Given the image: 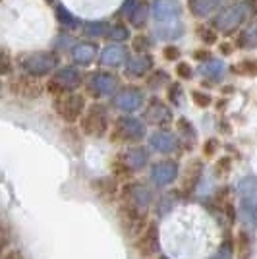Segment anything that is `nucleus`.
<instances>
[{
  "label": "nucleus",
  "instance_id": "1",
  "mask_svg": "<svg viewBox=\"0 0 257 259\" xmlns=\"http://www.w3.org/2000/svg\"><path fill=\"white\" fill-rule=\"evenodd\" d=\"M60 56L56 51H33L18 56V66L22 68L23 74L33 77L51 76L58 70Z\"/></svg>",
  "mask_w": 257,
  "mask_h": 259
},
{
  "label": "nucleus",
  "instance_id": "2",
  "mask_svg": "<svg viewBox=\"0 0 257 259\" xmlns=\"http://www.w3.org/2000/svg\"><path fill=\"white\" fill-rule=\"evenodd\" d=\"M249 16H251V12H249L246 2H236V4L226 6V8H221V10L215 14L211 23H213V27L219 33L232 35L240 27H244V23L247 22Z\"/></svg>",
  "mask_w": 257,
  "mask_h": 259
},
{
  "label": "nucleus",
  "instance_id": "3",
  "mask_svg": "<svg viewBox=\"0 0 257 259\" xmlns=\"http://www.w3.org/2000/svg\"><path fill=\"white\" fill-rule=\"evenodd\" d=\"M147 136V126L145 122L134 116H120V118L112 124L108 138L112 143H120V145H132V143H140L143 138Z\"/></svg>",
  "mask_w": 257,
  "mask_h": 259
},
{
  "label": "nucleus",
  "instance_id": "4",
  "mask_svg": "<svg viewBox=\"0 0 257 259\" xmlns=\"http://www.w3.org/2000/svg\"><path fill=\"white\" fill-rule=\"evenodd\" d=\"M240 217L247 228H257V176H246L238 184Z\"/></svg>",
  "mask_w": 257,
  "mask_h": 259
},
{
  "label": "nucleus",
  "instance_id": "5",
  "mask_svg": "<svg viewBox=\"0 0 257 259\" xmlns=\"http://www.w3.org/2000/svg\"><path fill=\"white\" fill-rule=\"evenodd\" d=\"M53 107H54V112L64 120V122L75 124V122L81 120L83 112L87 110V101L81 93L70 91V93H62V95L54 97Z\"/></svg>",
  "mask_w": 257,
  "mask_h": 259
},
{
  "label": "nucleus",
  "instance_id": "6",
  "mask_svg": "<svg viewBox=\"0 0 257 259\" xmlns=\"http://www.w3.org/2000/svg\"><path fill=\"white\" fill-rule=\"evenodd\" d=\"M79 85H83V74L75 66H62L47 81V91L53 93L54 97H58L62 93L75 91Z\"/></svg>",
  "mask_w": 257,
  "mask_h": 259
},
{
  "label": "nucleus",
  "instance_id": "7",
  "mask_svg": "<svg viewBox=\"0 0 257 259\" xmlns=\"http://www.w3.org/2000/svg\"><path fill=\"white\" fill-rule=\"evenodd\" d=\"M122 203L134 207L141 213H147L155 203V190L143 182H128L122 188Z\"/></svg>",
  "mask_w": 257,
  "mask_h": 259
},
{
  "label": "nucleus",
  "instance_id": "8",
  "mask_svg": "<svg viewBox=\"0 0 257 259\" xmlns=\"http://www.w3.org/2000/svg\"><path fill=\"white\" fill-rule=\"evenodd\" d=\"M85 89L93 99L114 97V93L120 89V79L116 74H112L108 70H97L87 76Z\"/></svg>",
  "mask_w": 257,
  "mask_h": 259
},
{
  "label": "nucleus",
  "instance_id": "9",
  "mask_svg": "<svg viewBox=\"0 0 257 259\" xmlns=\"http://www.w3.org/2000/svg\"><path fill=\"white\" fill-rule=\"evenodd\" d=\"M79 130L85 136H93V138H103L108 132V110L105 105L95 103L91 107H87L83 116L79 120Z\"/></svg>",
  "mask_w": 257,
  "mask_h": 259
},
{
  "label": "nucleus",
  "instance_id": "10",
  "mask_svg": "<svg viewBox=\"0 0 257 259\" xmlns=\"http://www.w3.org/2000/svg\"><path fill=\"white\" fill-rule=\"evenodd\" d=\"M145 103H147L145 91L138 85L120 87L112 97V107L122 114H134L145 107Z\"/></svg>",
  "mask_w": 257,
  "mask_h": 259
},
{
  "label": "nucleus",
  "instance_id": "11",
  "mask_svg": "<svg viewBox=\"0 0 257 259\" xmlns=\"http://www.w3.org/2000/svg\"><path fill=\"white\" fill-rule=\"evenodd\" d=\"M178 174H180V166H178V162L172 161V159H162V161L153 162L149 170L151 184L155 188H166V186H170L178 178Z\"/></svg>",
  "mask_w": 257,
  "mask_h": 259
},
{
  "label": "nucleus",
  "instance_id": "12",
  "mask_svg": "<svg viewBox=\"0 0 257 259\" xmlns=\"http://www.w3.org/2000/svg\"><path fill=\"white\" fill-rule=\"evenodd\" d=\"M47 87H43L39 83V77L27 76V74H22V76H14L10 79V91L16 95V97L22 99H39L43 95V91Z\"/></svg>",
  "mask_w": 257,
  "mask_h": 259
},
{
  "label": "nucleus",
  "instance_id": "13",
  "mask_svg": "<svg viewBox=\"0 0 257 259\" xmlns=\"http://www.w3.org/2000/svg\"><path fill=\"white\" fill-rule=\"evenodd\" d=\"M116 161L122 162L130 172L134 174L149 164V151L143 145H140V143H132L126 149H122V151L118 153Z\"/></svg>",
  "mask_w": 257,
  "mask_h": 259
},
{
  "label": "nucleus",
  "instance_id": "14",
  "mask_svg": "<svg viewBox=\"0 0 257 259\" xmlns=\"http://www.w3.org/2000/svg\"><path fill=\"white\" fill-rule=\"evenodd\" d=\"M149 145L153 151L161 153V155H170L180 149V138L172 130L161 128L149 136Z\"/></svg>",
  "mask_w": 257,
  "mask_h": 259
},
{
  "label": "nucleus",
  "instance_id": "15",
  "mask_svg": "<svg viewBox=\"0 0 257 259\" xmlns=\"http://www.w3.org/2000/svg\"><path fill=\"white\" fill-rule=\"evenodd\" d=\"M153 68H155V60L149 53H136L124 64V74L132 79H140V77L149 76Z\"/></svg>",
  "mask_w": 257,
  "mask_h": 259
},
{
  "label": "nucleus",
  "instance_id": "16",
  "mask_svg": "<svg viewBox=\"0 0 257 259\" xmlns=\"http://www.w3.org/2000/svg\"><path fill=\"white\" fill-rule=\"evenodd\" d=\"M143 118H145V122L153 124V126H162L164 128L166 124L172 122V108L166 103H162L159 97H153L147 103V107H145Z\"/></svg>",
  "mask_w": 257,
  "mask_h": 259
},
{
  "label": "nucleus",
  "instance_id": "17",
  "mask_svg": "<svg viewBox=\"0 0 257 259\" xmlns=\"http://www.w3.org/2000/svg\"><path fill=\"white\" fill-rule=\"evenodd\" d=\"M155 23L174 22L182 18V4L178 0H155L151 4Z\"/></svg>",
  "mask_w": 257,
  "mask_h": 259
},
{
  "label": "nucleus",
  "instance_id": "18",
  "mask_svg": "<svg viewBox=\"0 0 257 259\" xmlns=\"http://www.w3.org/2000/svg\"><path fill=\"white\" fill-rule=\"evenodd\" d=\"M136 249L143 257H157L159 255V228L155 225H147V228L136 238Z\"/></svg>",
  "mask_w": 257,
  "mask_h": 259
},
{
  "label": "nucleus",
  "instance_id": "19",
  "mask_svg": "<svg viewBox=\"0 0 257 259\" xmlns=\"http://www.w3.org/2000/svg\"><path fill=\"white\" fill-rule=\"evenodd\" d=\"M128 47H124V43H110L99 54V64L105 68H120L128 62Z\"/></svg>",
  "mask_w": 257,
  "mask_h": 259
},
{
  "label": "nucleus",
  "instance_id": "20",
  "mask_svg": "<svg viewBox=\"0 0 257 259\" xmlns=\"http://www.w3.org/2000/svg\"><path fill=\"white\" fill-rule=\"evenodd\" d=\"M99 54V45L93 41H77L70 49V58L75 66H91Z\"/></svg>",
  "mask_w": 257,
  "mask_h": 259
},
{
  "label": "nucleus",
  "instance_id": "21",
  "mask_svg": "<svg viewBox=\"0 0 257 259\" xmlns=\"http://www.w3.org/2000/svg\"><path fill=\"white\" fill-rule=\"evenodd\" d=\"M186 31V25H184L182 18L180 20H174V22H164V23H155V37L161 39V41H176L180 39Z\"/></svg>",
  "mask_w": 257,
  "mask_h": 259
},
{
  "label": "nucleus",
  "instance_id": "22",
  "mask_svg": "<svg viewBox=\"0 0 257 259\" xmlns=\"http://www.w3.org/2000/svg\"><path fill=\"white\" fill-rule=\"evenodd\" d=\"M226 0H188V10L195 18H209L223 8Z\"/></svg>",
  "mask_w": 257,
  "mask_h": 259
},
{
  "label": "nucleus",
  "instance_id": "23",
  "mask_svg": "<svg viewBox=\"0 0 257 259\" xmlns=\"http://www.w3.org/2000/svg\"><path fill=\"white\" fill-rule=\"evenodd\" d=\"M226 72V66L223 60H219V58H209V60H205V62H199V74L201 77H205L207 81H221L223 76H225Z\"/></svg>",
  "mask_w": 257,
  "mask_h": 259
},
{
  "label": "nucleus",
  "instance_id": "24",
  "mask_svg": "<svg viewBox=\"0 0 257 259\" xmlns=\"http://www.w3.org/2000/svg\"><path fill=\"white\" fill-rule=\"evenodd\" d=\"M201 174H203V161L201 159H192L188 168H186V178H184V192L192 194L195 188L201 182Z\"/></svg>",
  "mask_w": 257,
  "mask_h": 259
},
{
  "label": "nucleus",
  "instance_id": "25",
  "mask_svg": "<svg viewBox=\"0 0 257 259\" xmlns=\"http://www.w3.org/2000/svg\"><path fill=\"white\" fill-rule=\"evenodd\" d=\"M151 18H153V10H151V6L147 4V2H140V4L136 6V10L128 16V22L134 29L143 31V29L147 27V23H149Z\"/></svg>",
  "mask_w": 257,
  "mask_h": 259
},
{
  "label": "nucleus",
  "instance_id": "26",
  "mask_svg": "<svg viewBox=\"0 0 257 259\" xmlns=\"http://www.w3.org/2000/svg\"><path fill=\"white\" fill-rule=\"evenodd\" d=\"M236 45L240 49H257V20H251L238 31Z\"/></svg>",
  "mask_w": 257,
  "mask_h": 259
},
{
  "label": "nucleus",
  "instance_id": "27",
  "mask_svg": "<svg viewBox=\"0 0 257 259\" xmlns=\"http://www.w3.org/2000/svg\"><path fill=\"white\" fill-rule=\"evenodd\" d=\"M54 14H56V20H58V23H60L64 29L75 31L77 27H83L81 20H79L77 16H74V14L68 10L66 6H62V4H56V6H54Z\"/></svg>",
  "mask_w": 257,
  "mask_h": 259
},
{
  "label": "nucleus",
  "instance_id": "28",
  "mask_svg": "<svg viewBox=\"0 0 257 259\" xmlns=\"http://www.w3.org/2000/svg\"><path fill=\"white\" fill-rule=\"evenodd\" d=\"M108 41L110 43H126L132 39V31H130V25L124 22H116L110 25V31H108Z\"/></svg>",
  "mask_w": 257,
  "mask_h": 259
},
{
  "label": "nucleus",
  "instance_id": "29",
  "mask_svg": "<svg viewBox=\"0 0 257 259\" xmlns=\"http://www.w3.org/2000/svg\"><path fill=\"white\" fill-rule=\"evenodd\" d=\"M110 31V23L105 20H93L83 23V33L87 37H105Z\"/></svg>",
  "mask_w": 257,
  "mask_h": 259
},
{
  "label": "nucleus",
  "instance_id": "30",
  "mask_svg": "<svg viewBox=\"0 0 257 259\" xmlns=\"http://www.w3.org/2000/svg\"><path fill=\"white\" fill-rule=\"evenodd\" d=\"M162 85H170V77L166 72H162V70H155V72H151L149 77H147V87L149 89H161Z\"/></svg>",
  "mask_w": 257,
  "mask_h": 259
},
{
  "label": "nucleus",
  "instance_id": "31",
  "mask_svg": "<svg viewBox=\"0 0 257 259\" xmlns=\"http://www.w3.org/2000/svg\"><path fill=\"white\" fill-rule=\"evenodd\" d=\"M151 47H153V41H151L149 35H145V33L140 31V35L132 37V49H134L136 53H147Z\"/></svg>",
  "mask_w": 257,
  "mask_h": 259
},
{
  "label": "nucleus",
  "instance_id": "32",
  "mask_svg": "<svg viewBox=\"0 0 257 259\" xmlns=\"http://www.w3.org/2000/svg\"><path fill=\"white\" fill-rule=\"evenodd\" d=\"M197 37H199L205 45H215L217 41H219V31H217L215 27L197 25Z\"/></svg>",
  "mask_w": 257,
  "mask_h": 259
},
{
  "label": "nucleus",
  "instance_id": "33",
  "mask_svg": "<svg viewBox=\"0 0 257 259\" xmlns=\"http://www.w3.org/2000/svg\"><path fill=\"white\" fill-rule=\"evenodd\" d=\"M232 72L242 74V76H257V58L255 60H242L240 64L232 68Z\"/></svg>",
  "mask_w": 257,
  "mask_h": 259
},
{
  "label": "nucleus",
  "instance_id": "34",
  "mask_svg": "<svg viewBox=\"0 0 257 259\" xmlns=\"http://www.w3.org/2000/svg\"><path fill=\"white\" fill-rule=\"evenodd\" d=\"M192 99H193V103L201 108H207L213 105V97H211L209 93H205V91H199V89L192 91Z\"/></svg>",
  "mask_w": 257,
  "mask_h": 259
},
{
  "label": "nucleus",
  "instance_id": "35",
  "mask_svg": "<svg viewBox=\"0 0 257 259\" xmlns=\"http://www.w3.org/2000/svg\"><path fill=\"white\" fill-rule=\"evenodd\" d=\"M180 56H182V51H180L176 45L168 43L162 49V58H164L166 62H180Z\"/></svg>",
  "mask_w": 257,
  "mask_h": 259
},
{
  "label": "nucleus",
  "instance_id": "36",
  "mask_svg": "<svg viewBox=\"0 0 257 259\" xmlns=\"http://www.w3.org/2000/svg\"><path fill=\"white\" fill-rule=\"evenodd\" d=\"M178 130H180V134H182L186 140H195V128L192 126L190 120H186V118L178 120Z\"/></svg>",
  "mask_w": 257,
  "mask_h": 259
},
{
  "label": "nucleus",
  "instance_id": "37",
  "mask_svg": "<svg viewBox=\"0 0 257 259\" xmlns=\"http://www.w3.org/2000/svg\"><path fill=\"white\" fill-rule=\"evenodd\" d=\"M180 99H182V87H180V83H170L168 85V103L174 105V107H178Z\"/></svg>",
  "mask_w": 257,
  "mask_h": 259
},
{
  "label": "nucleus",
  "instance_id": "38",
  "mask_svg": "<svg viewBox=\"0 0 257 259\" xmlns=\"http://www.w3.org/2000/svg\"><path fill=\"white\" fill-rule=\"evenodd\" d=\"M232 255H234V246H232V242H223L221 244V248H219V251H217V255H215L213 259H232Z\"/></svg>",
  "mask_w": 257,
  "mask_h": 259
},
{
  "label": "nucleus",
  "instance_id": "39",
  "mask_svg": "<svg viewBox=\"0 0 257 259\" xmlns=\"http://www.w3.org/2000/svg\"><path fill=\"white\" fill-rule=\"evenodd\" d=\"M176 76L180 77V79H192L193 77L192 64H188V62H178V64H176Z\"/></svg>",
  "mask_w": 257,
  "mask_h": 259
},
{
  "label": "nucleus",
  "instance_id": "40",
  "mask_svg": "<svg viewBox=\"0 0 257 259\" xmlns=\"http://www.w3.org/2000/svg\"><path fill=\"white\" fill-rule=\"evenodd\" d=\"M138 4H140V0H124V4H122V6H120V10H118V16H120V18H124V16H126V18H128L130 14L136 10V6H138Z\"/></svg>",
  "mask_w": 257,
  "mask_h": 259
},
{
  "label": "nucleus",
  "instance_id": "41",
  "mask_svg": "<svg viewBox=\"0 0 257 259\" xmlns=\"http://www.w3.org/2000/svg\"><path fill=\"white\" fill-rule=\"evenodd\" d=\"M176 197H178L176 194H172V197H170V194H166L164 197H162L161 203H159V207H162V209H159V213H161V215L164 213V211H168V209H172V205L176 203Z\"/></svg>",
  "mask_w": 257,
  "mask_h": 259
},
{
  "label": "nucleus",
  "instance_id": "42",
  "mask_svg": "<svg viewBox=\"0 0 257 259\" xmlns=\"http://www.w3.org/2000/svg\"><path fill=\"white\" fill-rule=\"evenodd\" d=\"M12 72V56L6 49H2V76H8Z\"/></svg>",
  "mask_w": 257,
  "mask_h": 259
},
{
  "label": "nucleus",
  "instance_id": "43",
  "mask_svg": "<svg viewBox=\"0 0 257 259\" xmlns=\"http://www.w3.org/2000/svg\"><path fill=\"white\" fill-rule=\"evenodd\" d=\"M230 168H232V161L228 157H223L221 161H217V166H215V170L219 174H226Z\"/></svg>",
  "mask_w": 257,
  "mask_h": 259
},
{
  "label": "nucleus",
  "instance_id": "44",
  "mask_svg": "<svg viewBox=\"0 0 257 259\" xmlns=\"http://www.w3.org/2000/svg\"><path fill=\"white\" fill-rule=\"evenodd\" d=\"M217 147H219V141L215 140V138H211V140L205 141L203 145V153L207 155V157H213L215 153H217Z\"/></svg>",
  "mask_w": 257,
  "mask_h": 259
},
{
  "label": "nucleus",
  "instance_id": "45",
  "mask_svg": "<svg viewBox=\"0 0 257 259\" xmlns=\"http://www.w3.org/2000/svg\"><path fill=\"white\" fill-rule=\"evenodd\" d=\"M193 58L197 60V62H205V60H209V58H213V54H211V51H195L193 53Z\"/></svg>",
  "mask_w": 257,
  "mask_h": 259
},
{
  "label": "nucleus",
  "instance_id": "46",
  "mask_svg": "<svg viewBox=\"0 0 257 259\" xmlns=\"http://www.w3.org/2000/svg\"><path fill=\"white\" fill-rule=\"evenodd\" d=\"M2 259H23V257H22V253H20L18 249H12V251H4Z\"/></svg>",
  "mask_w": 257,
  "mask_h": 259
},
{
  "label": "nucleus",
  "instance_id": "47",
  "mask_svg": "<svg viewBox=\"0 0 257 259\" xmlns=\"http://www.w3.org/2000/svg\"><path fill=\"white\" fill-rule=\"evenodd\" d=\"M219 51L225 54V56H228V54H232L234 47H232L230 43H221V45H219Z\"/></svg>",
  "mask_w": 257,
  "mask_h": 259
},
{
  "label": "nucleus",
  "instance_id": "48",
  "mask_svg": "<svg viewBox=\"0 0 257 259\" xmlns=\"http://www.w3.org/2000/svg\"><path fill=\"white\" fill-rule=\"evenodd\" d=\"M247 4V8H249V12H251V16L253 18H257V0H244Z\"/></svg>",
  "mask_w": 257,
  "mask_h": 259
},
{
  "label": "nucleus",
  "instance_id": "49",
  "mask_svg": "<svg viewBox=\"0 0 257 259\" xmlns=\"http://www.w3.org/2000/svg\"><path fill=\"white\" fill-rule=\"evenodd\" d=\"M155 259H166V257H162V255H157V257H155Z\"/></svg>",
  "mask_w": 257,
  "mask_h": 259
},
{
  "label": "nucleus",
  "instance_id": "50",
  "mask_svg": "<svg viewBox=\"0 0 257 259\" xmlns=\"http://www.w3.org/2000/svg\"><path fill=\"white\" fill-rule=\"evenodd\" d=\"M47 2H49V4H54V0H47Z\"/></svg>",
  "mask_w": 257,
  "mask_h": 259
}]
</instances>
